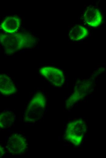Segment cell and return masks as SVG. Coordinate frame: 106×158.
I'll use <instances>...</instances> for the list:
<instances>
[{"mask_svg":"<svg viewBox=\"0 0 106 158\" xmlns=\"http://www.w3.org/2000/svg\"><path fill=\"white\" fill-rule=\"evenodd\" d=\"M88 31L82 25H76L72 27L69 32V36L71 40L78 41L81 40L87 36Z\"/></svg>","mask_w":106,"mask_h":158,"instance_id":"obj_8","label":"cell"},{"mask_svg":"<svg viewBox=\"0 0 106 158\" xmlns=\"http://www.w3.org/2000/svg\"><path fill=\"white\" fill-rule=\"evenodd\" d=\"M29 36L23 34L2 35L1 42L2 43L5 52L9 54L24 48H28L33 44V40Z\"/></svg>","mask_w":106,"mask_h":158,"instance_id":"obj_1","label":"cell"},{"mask_svg":"<svg viewBox=\"0 0 106 158\" xmlns=\"http://www.w3.org/2000/svg\"><path fill=\"white\" fill-rule=\"evenodd\" d=\"M29 106L32 110L44 108L45 99L43 94L41 92L36 93L30 101Z\"/></svg>","mask_w":106,"mask_h":158,"instance_id":"obj_9","label":"cell"},{"mask_svg":"<svg viewBox=\"0 0 106 158\" xmlns=\"http://www.w3.org/2000/svg\"><path fill=\"white\" fill-rule=\"evenodd\" d=\"M86 130V125L82 120L70 121L67 125L65 138L74 145H79L82 143Z\"/></svg>","mask_w":106,"mask_h":158,"instance_id":"obj_2","label":"cell"},{"mask_svg":"<svg viewBox=\"0 0 106 158\" xmlns=\"http://www.w3.org/2000/svg\"><path fill=\"white\" fill-rule=\"evenodd\" d=\"M40 73L50 84L55 86L60 87L63 83V74L58 68L50 67H43L40 69Z\"/></svg>","mask_w":106,"mask_h":158,"instance_id":"obj_3","label":"cell"},{"mask_svg":"<svg viewBox=\"0 0 106 158\" xmlns=\"http://www.w3.org/2000/svg\"><path fill=\"white\" fill-rule=\"evenodd\" d=\"M20 25V20L16 17L6 18L1 24V27L5 32L12 33L15 32Z\"/></svg>","mask_w":106,"mask_h":158,"instance_id":"obj_7","label":"cell"},{"mask_svg":"<svg viewBox=\"0 0 106 158\" xmlns=\"http://www.w3.org/2000/svg\"><path fill=\"white\" fill-rule=\"evenodd\" d=\"M85 22L92 27H97L101 23L102 15L100 11L94 6L87 8L83 14Z\"/></svg>","mask_w":106,"mask_h":158,"instance_id":"obj_5","label":"cell"},{"mask_svg":"<svg viewBox=\"0 0 106 158\" xmlns=\"http://www.w3.org/2000/svg\"><path fill=\"white\" fill-rule=\"evenodd\" d=\"M16 91L15 85L13 81L7 75L1 74L0 75V91L4 95H10Z\"/></svg>","mask_w":106,"mask_h":158,"instance_id":"obj_6","label":"cell"},{"mask_svg":"<svg viewBox=\"0 0 106 158\" xmlns=\"http://www.w3.org/2000/svg\"><path fill=\"white\" fill-rule=\"evenodd\" d=\"M26 146L25 138L20 134L16 133L13 134L9 138L6 147L11 153L18 155L25 152Z\"/></svg>","mask_w":106,"mask_h":158,"instance_id":"obj_4","label":"cell"},{"mask_svg":"<svg viewBox=\"0 0 106 158\" xmlns=\"http://www.w3.org/2000/svg\"><path fill=\"white\" fill-rule=\"evenodd\" d=\"M15 120L13 113L9 112L1 113L0 116V126L2 128L8 127L12 125Z\"/></svg>","mask_w":106,"mask_h":158,"instance_id":"obj_10","label":"cell"}]
</instances>
